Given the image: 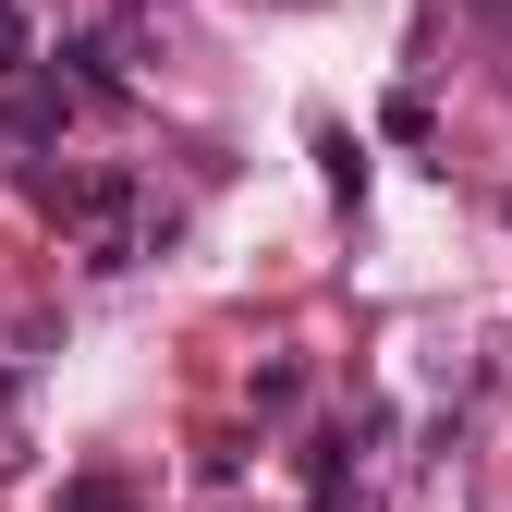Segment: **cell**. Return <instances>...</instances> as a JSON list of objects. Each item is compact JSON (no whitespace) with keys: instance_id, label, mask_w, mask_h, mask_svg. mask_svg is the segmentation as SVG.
Instances as JSON below:
<instances>
[{"instance_id":"cell-1","label":"cell","mask_w":512,"mask_h":512,"mask_svg":"<svg viewBox=\"0 0 512 512\" xmlns=\"http://www.w3.org/2000/svg\"><path fill=\"white\" fill-rule=\"evenodd\" d=\"M61 122H74V86H61V74L49 86H25V74L0 86V135H13V147H61Z\"/></svg>"},{"instance_id":"cell-3","label":"cell","mask_w":512,"mask_h":512,"mask_svg":"<svg viewBox=\"0 0 512 512\" xmlns=\"http://www.w3.org/2000/svg\"><path fill=\"white\" fill-rule=\"evenodd\" d=\"M61 512H135V500H122L110 476H74V488H61Z\"/></svg>"},{"instance_id":"cell-4","label":"cell","mask_w":512,"mask_h":512,"mask_svg":"<svg viewBox=\"0 0 512 512\" xmlns=\"http://www.w3.org/2000/svg\"><path fill=\"white\" fill-rule=\"evenodd\" d=\"M0 415H13V378H0Z\"/></svg>"},{"instance_id":"cell-2","label":"cell","mask_w":512,"mask_h":512,"mask_svg":"<svg viewBox=\"0 0 512 512\" xmlns=\"http://www.w3.org/2000/svg\"><path fill=\"white\" fill-rule=\"evenodd\" d=\"M25 61H37V25H25V0H0V86H13Z\"/></svg>"}]
</instances>
